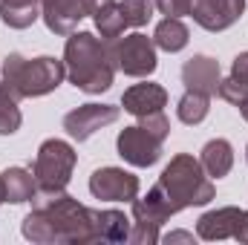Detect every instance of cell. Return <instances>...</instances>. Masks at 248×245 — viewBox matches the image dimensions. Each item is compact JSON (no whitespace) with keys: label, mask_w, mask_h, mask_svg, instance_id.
Listing matches in <instances>:
<instances>
[{"label":"cell","mask_w":248,"mask_h":245,"mask_svg":"<svg viewBox=\"0 0 248 245\" xmlns=\"http://www.w3.org/2000/svg\"><path fill=\"white\" fill-rule=\"evenodd\" d=\"M153 6L165 17H185L187 15V0H153Z\"/></svg>","instance_id":"484cf974"},{"label":"cell","mask_w":248,"mask_h":245,"mask_svg":"<svg viewBox=\"0 0 248 245\" xmlns=\"http://www.w3.org/2000/svg\"><path fill=\"white\" fill-rule=\"evenodd\" d=\"M41 17V0H0V20L9 29H29Z\"/></svg>","instance_id":"ac0fdd59"},{"label":"cell","mask_w":248,"mask_h":245,"mask_svg":"<svg viewBox=\"0 0 248 245\" xmlns=\"http://www.w3.org/2000/svg\"><path fill=\"white\" fill-rule=\"evenodd\" d=\"M93 20H95V29H98V35H101L104 41H119V38H122V32L127 29V20H124L119 3L104 6L98 15H93Z\"/></svg>","instance_id":"44dd1931"},{"label":"cell","mask_w":248,"mask_h":245,"mask_svg":"<svg viewBox=\"0 0 248 245\" xmlns=\"http://www.w3.org/2000/svg\"><path fill=\"white\" fill-rule=\"evenodd\" d=\"M219 6H222V12L228 15L231 23H237L243 17V12H246V0H219Z\"/></svg>","instance_id":"83f0119b"},{"label":"cell","mask_w":248,"mask_h":245,"mask_svg":"<svg viewBox=\"0 0 248 245\" xmlns=\"http://www.w3.org/2000/svg\"><path fill=\"white\" fill-rule=\"evenodd\" d=\"M240 113H243V119H246V122H248V98H246V101H243V104H240Z\"/></svg>","instance_id":"1f68e13d"},{"label":"cell","mask_w":248,"mask_h":245,"mask_svg":"<svg viewBox=\"0 0 248 245\" xmlns=\"http://www.w3.org/2000/svg\"><path fill=\"white\" fill-rule=\"evenodd\" d=\"M217 95H219L222 101H228V104L240 107V104L248 98V87H246V84H240L237 78H222V81H219V90H217Z\"/></svg>","instance_id":"cb8c5ba5"},{"label":"cell","mask_w":248,"mask_h":245,"mask_svg":"<svg viewBox=\"0 0 248 245\" xmlns=\"http://www.w3.org/2000/svg\"><path fill=\"white\" fill-rule=\"evenodd\" d=\"M75 162H78V153L69 141L46 138L38 147V156L32 165V173L38 179V193L55 196V193L66 190V184L72 179V170H75Z\"/></svg>","instance_id":"5b68a950"},{"label":"cell","mask_w":248,"mask_h":245,"mask_svg":"<svg viewBox=\"0 0 248 245\" xmlns=\"http://www.w3.org/2000/svg\"><path fill=\"white\" fill-rule=\"evenodd\" d=\"M119 9H122L127 26H136V29L144 26V23L153 17V3H150V0H122Z\"/></svg>","instance_id":"603a6c76"},{"label":"cell","mask_w":248,"mask_h":245,"mask_svg":"<svg viewBox=\"0 0 248 245\" xmlns=\"http://www.w3.org/2000/svg\"><path fill=\"white\" fill-rule=\"evenodd\" d=\"M113 55H116V66L130 78H147L159 66L153 38H147L141 32H133L127 38L113 41Z\"/></svg>","instance_id":"8992f818"},{"label":"cell","mask_w":248,"mask_h":245,"mask_svg":"<svg viewBox=\"0 0 248 245\" xmlns=\"http://www.w3.org/2000/svg\"><path fill=\"white\" fill-rule=\"evenodd\" d=\"M208 113H211V95H205V92L187 90L185 95L179 98V104H176V116H179V122L187 124V127L202 124L208 119Z\"/></svg>","instance_id":"ffe728a7"},{"label":"cell","mask_w":248,"mask_h":245,"mask_svg":"<svg viewBox=\"0 0 248 245\" xmlns=\"http://www.w3.org/2000/svg\"><path fill=\"white\" fill-rule=\"evenodd\" d=\"M66 78L75 90L98 95L107 92L116 81V55L113 41L95 38L93 32H72L63 46Z\"/></svg>","instance_id":"7a4b0ae2"},{"label":"cell","mask_w":248,"mask_h":245,"mask_svg":"<svg viewBox=\"0 0 248 245\" xmlns=\"http://www.w3.org/2000/svg\"><path fill=\"white\" fill-rule=\"evenodd\" d=\"M32 214L23 216L20 234L38 245H93L98 243L95 211L81 205L69 193L44 196L38 193Z\"/></svg>","instance_id":"6da1fadb"},{"label":"cell","mask_w":248,"mask_h":245,"mask_svg":"<svg viewBox=\"0 0 248 245\" xmlns=\"http://www.w3.org/2000/svg\"><path fill=\"white\" fill-rule=\"evenodd\" d=\"M199 162H202V168H205V173H208L211 179L228 176L231 168H234V147H231V141H228V138H211V141L202 147Z\"/></svg>","instance_id":"9a60e30c"},{"label":"cell","mask_w":248,"mask_h":245,"mask_svg":"<svg viewBox=\"0 0 248 245\" xmlns=\"http://www.w3.org/2000/svg\"><path fill=\"white\" fill-rule=\"evenodd\" d=\"M0 187H3V199L12 205L32 202L38 196V179L26 168H6L0 173Z\"/></svg>","instance_id":"5bb4252c"},{"label":"cell","mask_w":248,"mask_h":245,"mask_svg":"<svg viewBox=\"0 0 248 245\" xmlns=\"http://www.w3.org/2000/svg\"><path fill=\"white\" fill-rule=\"evenodd\" d=\"M246 159H248V147H246Z\"/></svg>","instance_id":"836d02e7"},{"label":"cell","mask_w":248,"mask_h":245,"mask_svg":"<svg viewBox=\"0 0 248 245\" xmlns=\"http://www.w3.org/2000/svg\"><path fill=\"white\" fill-rule=\"evenodd\" d=\"M63 78H66V63L52 58V55H41V58L26 61L23 55L12 52L0 69V87L15 101L49 95L63 84Z\"/></svg>","instance_id":"3957f363"},{"label":"cell","mask_w":248,"mask_h":245,"mask_svg":"<svg viewBox=\"0 0 248 245\" xmlns=\"http://www.w3.org/2000/svg\"><path fill=\"white\" fill-rule=\"evenodd\" d=\"M130 228L133 222L124 216V211H95V231H98V243L122 245L130 243Z\"/></svg>","instance_id":"2e32d148"},{"label":"cell","mask_w":248,"mask_h":245,"mask_svg":"<svg viewBox=\"0 0 248 245\" xmlns=\"http://www.w3.org/2000/svg\"><path fill=\"white\" fill-rule=\"evenodd\" d=\"M156 187H159V193L168 199V205H170L173 214H179V211H185V208L208 205V202L217 196V187L208 179L202 162L193 159L190 153L173 156L170 165L162 170Z\"/></svg>","instance_id":"277c9868"},{"label":"cell","mask_w":248,"mask_h":245,"mask_svg":"<svg viewBox=\"0 0 248 245\" xmlns=\"http://www.w3.org/2000/svg\"><path fill=\"white\" fill-rule=\"evenodd\" d=\"M231 78H237L240 84L248 87V52H240L234 58V63H231Z\"/></svg>","instance_id":"4316f807"},{"label":"cell","mask_w":248,"mask_h":245,"mask_svg":"<svg viewBox=\"0 0 248 245\" xmlns=\"http://www.w3.org/2000/svg\"><path fill=\"white\" fill-rule=\"evenodd\" d=\"M165 243H193V234H187V231H173V234L165 237Z\"/></svg>","instance_id":"4dcf8cb0"},{"label":"cell","mask_w":248,"mask_h":245,"mask_svg":"<svg viewBox=\"0 0 248 245\" xmlns=\"http://www.w3.org/2000/svg\"><path fill=\"white\" fill-rule=\"evenodd\" d=\"M234 240H240V243L248 245V211H243V219H240V225L234 231Z\"/></svg>","instance_id":"f546056e"},{"label":"cell","mask_w":248,"mask_h":245,"mask_svg":"<svg viewBox=\"0 0 248 245\" xmlns=\"http://www.w3.org/2000/svg\"><path fill=\"white\" fill-rule=\"evenodd\" d=\"M190 41V32L182 23V17H165L156 32H153V44L156 49H165V52H182Z\"/></svg>","instance_id":"d6986e66"},{"label":"cell","mask_w":248,"mask_h":245,"mask_svg":"<svg viewBox=\"0 0 248 245\" xmlns=\"http://www.w3.org/2000/svg\"><path fill=\"white\" fill-rule=\"evenodd\" d=\"M41 17L52 35H72L87 12L81 0H41Z\"/></svg>","instance_id":"8fae6325"},{"label":"cell","mask_w":248,"mask_h":245,"mask_svg":"<svg viewBox=\"0 0 248 245\" xmlns=\"http://www.w3.org/2000/svg\"><path fill=\"white\" fill-rule=\"evenodd\" d=\"M116 147H119V156L133 168H153L162 159V141L150 136L141 124L124 127L116 138Z\"/></svg>","instance_id":"52a82bcc"},{"label":"cell","mask_w":248,"mask_h":245,"mask_svg":"<svg viewBox=\"0 0 248 245\" xmlns=\"http://www.w3.org/2000/svg\"><path fill=\"white\" fill-rule=\"evenodd\" d=\"M243 219V211L234 208V205H225V208H217V211H208L199 216L196 222V237L205 240V243H217V240H231L237 225Z\"/></svg>","instance_id":"4fadbf2b"},{"label":"cell","mask_w":248,"mask_h":245,"mask_svg":"<svg viewBox=\"0 0 248 245\" xmlns=\"http://www.w3.org/2000/svg\"><path fill=\"white\" fill-rule=\"evenodd\" d=\"M139 176L124 168H98L90 176V193L101 202H133L139 196Z\"/></svg>","instance_id":"ba28073f"},{"label":"cell","mask_w":248,"mask_h":245,"mask_svg":"<svg viewBox=\"0 0 248 245\" xmlns=\"http://www.w3.org/2000/svg\"><path fill=\"white\" fill-rule=\"evenodd\" d=\"M139 124L150 133V136H156L162 144H165V138L170 136V122H168V116H165V110L162 113H150V116H141Z\"/></svg>","instance_id":"d4e9b609"},{"label":"cell","mask_w":248,"mask_h":245,"mask_svg":"<svg viewBox=\"0 0 248 245\" xmlns=\"http://www.w3.org/2000/svg\"><path fill=\"white\" fill-rule=\"evenodd\" d=\"M187 17H193V23H199L205 32H225L228 26H234L219 0H187Z\"/></svg>","instance_id":"e0dca14e"},{"label":"cell","mask_w":248,"mask_h":245,"mask_svg":"<svg viewBox=\"0 0 248 245\" xmlns=\"http://www.w3.org/2000/svg\"><path fill=\"white\" fill-rule=\"evenodd\" d=\"M219 81H222L219 61H214L208 55H193L182 66V84H185V90L205 92V95H217Z\"/></svg>","instance_id":"30bf717a"},{"label":"cell","mask_w":248,"mask_h":245,"mask_svg":"<svg viewBox=\"0 0 248 245\" xmlns=\"http://www.w3.org/2000/svg\"><path fill=\"white\" fill-rule=\"evenodd\" d=\"M20 124H23V116H20L17 101L0 87V136H12V133H17Z\"/></svg>","instance_id":"7402d4cb"},{"label":"cell","mask_w":248,"mask_h":245,"mask_svg":"<svg viewBox=\"0 0 248 245\" xmlns=\"http://www.w3.org/2000/svg\"><path fill=\"white\" fill-rule=\"evenodd\" d=\"M3 202H6V199H3V187H0V205H3Z\"/></svg>","instance_id":"d6a6232c"},{"label":"cell","mask_w":248,"mask_h":245,"mask_svg":"<svg viewBox=\"0 0 248 245\" xmlns=\"http://www.w3.org/2000/svg\"><path fill=\"white\" fill-rule=\"evenodd\" d=\"M110 3H116V0H81V6H84V12L87 15H98L104 6H110Z\"/></svg>","instance_id":"f1b7e54d"},{"label":"cell","mask_w":248,"mask_h":245,"mask_svg":"<svg viewBox=\"0 0 248 245\" xmlns=\"http://www.w3.org/2000/svg\"><path fill=\"white\" fill-rule=\"evenodd\" d=\"M122 107L136 119L150 116V113H162L168 107V90L162 84H133L130 90H124Z\"/></svg>","instance_id":"7c38bea8"},{"label":"cell","mask_w":248,"mask_h":245,"mask_svg":"<svg viewBox=\"0 0 248 245\" xmlns=\"http://www.w3.org/2000/svg\"><path fill=\"white\" fill-rule=\"evenodd\" d=\"M119 116H122V107L116 104H81L63 116V130L69 133V138L87 141L95 130L119 122Z\"/></svg>","instance_id":"9c48e42d"}]
</instances>
